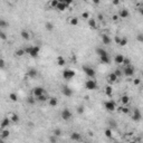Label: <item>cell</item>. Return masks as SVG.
Masks as SVG:
<instances>
[{"mask_svg":"<svg viewBox=\"0 0 143 143\" xmlns=\"http://www.w3.org/2000/svg\"><path fill=\"white\" fill-rule=\"evenodd\" d=\"M124 57L122 54H117L116 56H115V58H114V62L117 64V65H121V64H123V62H124Z\"/></svg>","mask_w":143,"mask_h":143,"instance_id":"cell-14","label":"cell"},{"mask_svg":"<svg viewBox=\"0 0 143 143\" xmlns=\"http://www.w3.org/2000/svg\"><path fill=\"white\" fill-rule=\"evenodd\" d=\"M141 119H142L141 111L139 109H135L133 111V114H132V120H133L134 122H139V121H141Z\"/></svg>","mask_w":143,"mask_h":143,"instance_id":"cell-9","label":"cell"},{"mask_svg":"<svg viewBox=\"0 0 143 143\" xmlns=\"http://www.w3.org/2000/svg\"><path fill=\"white\" fill-rule=\"evenodd\" d=\"M112 20L113 21H117L119 20V15H113L112 16Z\"/></svg>","mask_w":143,"mask_h":143,"instance_id":"cell-51","label":"cell"},{"mask_svg":"<svg viewBox=\"0 0 143 143\" xmlns=\"http://www.w3.org/2000/svg\"><path fill=\"white\" fill-rule=\"evenodd\" d=\"M27 75H28V77H30V78H35L37 76V70L35 69V68H30V69L27 72Z\"/></svg>","mask_w":143,"mask_h":143,"instance_id":"cell-21","label":"cell"},{"mask_svg":"<svg viewBox=\"0 0 143 143\" xmlns=\"http://www.w3.org/2000/svg\"><path fill=\"white\" fill-rule=\"evenodd\" d=\"M56 9L58 10V11H65L66 9H67V6L65 5V3L63 2V1H59V3H58V6H57V8H56Z\"/></svg>","mask_w":143,"mask_h":143,"instance_id":"cell-22","label":"cell"},{"mask_svg":"<svg viewBox=\"0 0 143 143\" xmlns=\"http://www.w3.org/2000/svg\"><path fill=\"white\" fill-rule=\"evenodd\" d=\"M58 3H59L58 0H51V1H50V7L54 8V9H56L57 6H58Z\"/></svg>","mask_w":143,"mask_h":143,"instance_id":"cell-39","label":"cell"},{"mask_svg":"<svg viewBox=\"0 0 143 143\" xmlns=\"http://www.w3.org/2000/svg\"><path fill=\"white\" fill-rule=\"evenodd\" d=\"M133 83H134V85H140L141 84V79H140V78H134Z\"/></svg>","mask_w":143,"mask_h":143,"instance_id":"cell-50","label":"cell"},{"mask_svg":"<svg viewBox=\"0 0 143 143\" xmlns=\"http://www.w3.org/2000/svg\"><path fill=\"white\" fill-rule=\"evenodd\" d=\"M85 87H86V90H90V91H94L97 88V83L95 82L94 79H88L85 82Z\"/></svg>","mask_w":143,"mask_h":143,"instance_id":"cell-6","label":"cell"},{"mask_svg":"<svg viewBox=\"0 0 143 143\" xmlns=\"http://www.w3.org/2000/svg\"><path fill=\"white\" fill-rule=\"evenodd\" d=\"M139 12H140V15L143 17V8H140V9H139Z\"/></svg>","mask_w":143,"mask_h":143,"instance_id":"cell-56","label":"cell"},{"mask_svg":"<svg viewBox=\"0 0 143 143\" xmlns=\"http://www.w3.org/2000/svg\"><path fill=\"white\" fill-rule=\"evenodd\" d=\"M66 64V59L64 58L63 56H59L58 58H57V65L58 66H64Z\"/></svg>","mask_w":143,"mask_h":143,"instance_id":"cell-26","label":"cell"},{"mask_svg":"<svg viewBox=\"0 0 143 143\" xmlns=\"http://www.w3.org/2000/svg\"><path fill=\"white\" fill-rule=\"evenodd\" d=\"M45 94V90L44 87H41V86H36V87L32 88V96H35L36 98H38L39 96Z\"/></svg>","mask_w":143,"mask_h":143,"instance_id":"cell-5","label":"cell"},{"mask_svg":"<svg viewBox=\"0 0 143 143\" xmlns=\"http://www.w3.org/2000/svg\"><path fill=\"white\" fill-rule=\"evenodd\" d=\"M80 18H82V19H84V20H88V19H90V12L84 11L82 15H80Z\"/></svg>","mask_w":143,"mask_h":143,"instance_id":"cell-37","label":"cell"},{"mask_svg":"<svg viewBox=\"0 0 143 143\" xmlns=\"http://www.w3.org/2000/svg\"><path fill=\"white\" fill-rule=\"evenodd\" d=\"M109 122H110V124H111V126H112V127H116V126H117L116 122H115V121H113V120H111V121H109Z\"/></svg>","mask_w":143,"mask_h":143,"instance_id":"cell-49","label":"cell"},{"mask_svg":"<svg viewBox=\"0 0 143 143\" xmlns=\"http://www.w3.org/2000/svg\"><path fill=\"white\" fill-rule=\"evenodd\" d=\"M134 72H135V69H134V67L132 65L130 66H125L123 69V74L126 76V77H131V76L134 75Z\"/></svg>","mask_w":143,"mask_h":143,"instance_id":"cell-8","label":"cell"},{"mask_svg":"<svg viewBox=\"0 0 143 143\" xmlns=\"http://www.w3.org/2000/svg\"><path fill=\"white\" fill-rule=\"evenodd\" d=\"M10 123H11V121H10V117H3L2 121H1V123H0L1 130H5V128H7L8 126H9Z\"/></svg>","mask_w":143,"mask_h":143,"instance_id":"cell-11","label":"cell"},{"mask_svg":"<svg viewBox=\"0 0 143 143\" xmlns=\"http://www.w3.org/2000/svg\"><path fill=\"white\" fill-rule=\"evenodd\" d=\"M104 107L106 111L109 112H114L115 110H116V104H115V102L114 101H106V102L104 103Z\"/></svg>","mask_w":143,"mask_h":143,"instance_id":"cell-7","label":"cell"},{"mask_svg":"<svg viewBox=\"0 0 143 143\" xmlns=\"http://www.w3.org/2000/svg\"><path fill=\"white\" fill-rule=\"evenodd\" d=\"M69 24L72 25V26H77L78 25V18L77 17H72L69 19Z\"/></svg>","mask_w":143,"mask_h":143,"instance_id":"cell-30","label":"cell"},{"mask_svg":"<svg viewBox=\"0 0 143 143\" xmlns=\"http://www.w3.org/2000/svg\"><path fill=\"white\" fill-rule=\"evenodd\" d=\"M15 54L17 57H21V56H24L26 53H25V49H18V50L15 51Z\"/></svg>","mask_w":143,"mask_h":143,"instance_id":"cell-38","label":"cell"},{"mask_svg":"<svg viewBox=\"0 0 143 143\" xmlns=\"http://www.w3.org/2000/svg\"><path fill=\"white\" fill-rule=\"evenodd\" d=\"M136 40H138L139 43H143V34L142 32L138 34V36H136Z\"/></svg>","mask_w":143,"mask_h":143,"instance_id":"cell-43","label":"cell"},{"mask_svg":"<svg viewBox=\"0 0 143 143\" xmlns=\"http://www.w3.org/2000/svg\"><path fill=\"white\" fill-rule=\"evenodd\" d=\"M36 101H37V98L35 96H30V97H28V98H27V103H28V104H30V105H34L35 103H36Z\"/></svg>","mask_w":143,"mask_h":143,"instance_id":"cell-35","label":"cell"},{"mask_svg":"<svg viewBox=\"0 0 143 143\" xmlns=\"http://www.w3.org/2000/svg\"><path fill=\"white\" fill-rule=\"evenodd\" d=\"M49 142L50 143H57V138H56L55 135H51L50 138H49Z\"/></svg>","mask_w":143,"mask_h":143,"instance_id":"cell-44","label":"cell"},{"mask_svg":"<svg viewBox=\"0 0 143 143\" xmlns=\"http://www.w3.org/2000/svg\"><path fill=\"white\" fill-rule=\"evenodd\" d=\"M70 140L72 141H80L82 140V135H80V133H78V132H72V134H70Z\"/></svg>","mask_w":143,"mask_h":143,"instance_id":"cell-13","label":"cell"},{"mask_svg":"<svg viewBox=\"0 0 143 143\" xmlns=\"http://www.w3.org/2000/svg\"><path fill=\"white\" fill-rule=\"evenodd\" d=\"M104 135L106 136V138H109V139H111L112 136H113V132H112V130L111 128H106L104 131Z\"/></svg>","mask_w":143,"mask_h":143,"instance_id":"cell-34","label":"cell"},{"mask_svg":"<svg viewBox=\"0 0 143 143\" xmlns=\"http://www.w3.org/2000/svg\"><path fill=\"white\" fill-rule=\"evenodd\" d=\"M7 26H8V22L5 19H0V27L1 28H6Z\"/></svg>","mask_w":143,"mask_h":143,"instance_id":"cell-41","label":"cell"},{"mask_svg":"<svg viewBox=\"0 0 143 143\" xmlns=\"http://www.w3.org/2000/svg\"><path fill=\"white\" fill-rule=\"evenodd\" d=\"M128 102H130V97H128L127 95H123V96L121 97V103L124 106H126V105L128 104Z\"/></svg>","mask_w":143,"mask_h":143,"instance_id":"cell-25","label":"cell"},{"mask_svg":"<svg viewBox=\"0 0 143 143\" xmlns=\"http://www.w3.org/2000/svg\"><path fill=\"white\" fill-rule=\"evenodd\" d=\"M93 2H94L95 5H99V0H94V1H93Z\"/></svg>","mask_w":143,"mask_h":143,"instance_id":"cell-57","label":"cell"},{"mask_svg":"<svg viewBox=\"0 0 143 143\" xmlns=\"http://www.w3.org/2000/svg\"><path fill=\"white\" fill-rule=\"evenodd\" d=\"M62 94L66 97H70L73 95V91H72V88L68 87V86H63L62 87Z\"/></svg>","mask_w":143,"mask_h":143,"instance_id":"cell-10","label":"cell"},{"mask_svg":"<svg viewBox=\"0 0 143 143\" xmlns=\"http://www.w3.org/2000/svg\"><path fill=\"white\" fill-rule=\"evenodd\" d=\"M62 1H63V2L65 3V5L67 6V7L72 6V3H73V1H72V0H62Z\"/></svg>","mask_w":143,"mask_h":143,"instance_id":"cell-45","label":"cell"},{"mask_svg":"<svg viewBox=\"0 0 143 143\" xmlns=\"http://www.w3.org/2000/svg\"><path fill=\"white\" fill-rule=\"evenodd\" d=\"M115 143H120V142H115Z\"/></svg>","mask_w":143,"mask_h":143,"instance_id":"cell-61","label":"cell"},{"mask_svg":"<svg viewBox=\"0 0 143 143\" xmlns=\"http://www.w3.org/2000/svg\"><path fill=\"white\" fill-rule=\"evenodd\" d=\"M9 99L11 101V102H18V95L16 94V93H10Z\"/></svg>","mask_w":143,"mask_h":143,"instance_id":"cell-28","label":"cell"},{"mask_svg":"<svg viewBox=\"0 0 143 143\" xmlns=\"http://www.w3.org/2000/svg\"><path fill=\"white\" fill-rule=\"evenodd\" d=\"M127 43H128L127 38H126V37H122L121 43H120V46H121V47H124V46H126V45H127Z\"/></svg>","mask_w":143,"mask_h":143,"instance_id":"cell-36","label":"cell"},{"mask_svg":"<svg viewBox=\"0 0 143 143\" xmlns=\"http://www.w3.org/2000/svg\"><path fill=\"white\" fill-rule=\"evenodd\" d=\"M142 90H143V85H142Z\"/></svg>","mask_w":143,"mask_h":143,"instance_id":"cell-60","label":"cell"},{"mask_svg":"<svg viewBox=\"0 0 143 143\" xmlns=\"http://www.w3.org/2000/svg\"><path fill=\"white\" fill-rule=\"evenodd\" d=\"M20 36H21L22 39H25V40H28V39L30 38V34L27 30H22L21 32H20Z\"/></svg>","mask_w":143,"mask_h":143,"instance_id":"cell-24","label":"cell"},{"mask_svg":"<svg viewBox=\"0 0 143 143\" xmlns=\"http://www.w3.org/2000/svg\"><path fill=\"white\" fill-rule=\"evenodd\" d=\"M45 28H46V30H48V32H51V30H54V24L53 22H46L45 24Z\"/></svg>","mask_w":143,"mask_h":143,"instance_id":"cell-31","label":"cell"},{"mask_svg":"<svg viewBox=\"0 0 143 143\" xmlns=\"http://www.w3.org/2000/svg\"><path fill=\"white\" fill-rule=\"evenodd\" d=\"M111 37H110L109 36V35H102V43H103V44H104V45H110V44H111Z\"/></svg>","mask_w":143,"mask_h":143,"instance_id":"cell-18","label":"cell"},{"mask_svg":"<svg viewBox=\"0 0 143 143\" xmlns=\"http://www.w3.org/2000/svg\"><path fill=\"white\" fill-rule=\"evenodd\" d=\"M128 16H130V12H128V10L127 9H125V8H123V9H121L120 10V12H119V17L120 18H128Z\"/></svg>","mask_w":143,"mask_h":143,"instance_id":"cell-12","label":"cell"},{"mask_svg":"<svg viewBox=\"0 0 143 143\" xmlns=\"http://www.w3.org/2000/svg\"><path fill=\"white\" fill-rule=\"evenodd\" d=\"M96 54L99 56V57H103V56H109L107 51L105 50L104 48H102V47H97V48H96Z\"/></svg>","mask_w":143,"mask_h":143,"instance_id":"cell-15","label":"cell"},{"mask_svg":"<svg viewBox=\"0 0 143 143\" xmlns=\"http://www.w3.org/2000/svg\"><path fill=\"white\" fill-rule=\"evenodd\" d=\"M9 117H10V121H11L12 123H18V122H19V115L16 113H11L9 115Z\"/></svg>","mask_w":143,"mask_h":143,"instance_id":"cell-19","label":"cell"},{"mask_svg":"<svg viewBox=\"0 0 143 143\" xmlns=\"http://www.w3.org/2000/svg\"><path fill=\"white\" fill-rule=\"evenodd\" d=\"M87 25H88V27H90L91 29H96V27H97L96 20L93 19V18H90V19L87 20Z\"/></svg>","mask_w":143,"mask_h":143,"instance_id":"cell-17","label":"cell"},{"mask_svg":"<svg viewBox=\"0 0 143 143\" xmlns=\"http://www.w3.org/2000/svg\"><path fill=\"white\" fill-rule=\"evenodd\" d=\"M119 111L122 112L123 114H127L128 113V109L126 106H122V107H119Z\"/></svg>","mask_w":143,"mask_h":143,"instance_id":"cell-40","label":"cell"},{"mask_svg":"<svg viewBox=\"0 0 143 143\" xmlns=\"http://www.w3.org/2000/svg\"><path fill=\"white\" fill-rule=\"evenodd\" d=\"M142 76H143V70H142Z\"/></svg>","mask_w":143,"mask_h":143,"instance_id":"cell-59","label":"cell"},{"mask_svg":"<svg viewBox=\"0 0 143 143\" xmlns=\"http://www.w3.org/2000/svg\"><path fill=\"white\" fill-rule=\"evenodd\" d=\"M121 39H122V37H120V36H115V37H114V40H115V43H116L117 45H120Z\"/></svg>","mask_w":143,"mask_h":143,"instance_id":"cell-47","label":"cell"},{"mask_svg":"<svg viewBox=\"0 0 143 143\" xmlns=\"http://www.w3.org/2000/svg\"><path fill=\"white\" fill-rule=\"evenodd\" d=\"M0 67H1V69H3V68H5V61H3V59H1V61H0Z\"/></svg>","mask_w":143,"mask_h":143,"instance_id":"cell-53","label":"cell"},{"mask_svg":"<svg viewBox=\"0 0 143 143\" xmlns=\"http://www.w3.org/2000/svg\"><path fill=\"white\" fill-rule=\"evenodd\" d=\"M121 72H122L121 69H116V70H115V72H114V74H115V75H116L117 77H119V76H120V75H121V74H122Z\"/></svg>","mask_w":143,"mask_h":143,"instance_id":"cell-52","label":"cell"},{"mask_svg":"<svg viewBox=\"0 0 143 143\" xmlns=\"http://www.w3.org/2000/svg\"><path fill=\"white\" fill-rule=\"evenodd\" d=\"M0 143H5V141H3L2 139H1V141H0Z\"/></svg>","mask_w":143,"mask_h":143,"instance_id":"cell-58","label":"cell"},{"mask_svg":"<svg viewBox=\"0 0 143 143\" xmlns=\"http://www.w3.org/2000/svg\"><path fill=\"white\" fill-rule=\"evenodd\" d=\"M123 65L124 66H130L131 65V59L127 58V57H125V58H124V62H123Z\"/></svg>","mask_w":143,"mask_h":143,"instance_id":"cell-42","label":"cell"},{"mask_svg":"<svg viewBox=\"0 0 143 143\" xmlns=\"http://www.w3.org/2000/svg\"><path fill=\"white\" fill-rule=\"evenodd\" d=\"M53 135H55L56 138H59V136L63 135V131H62L61 128H55L53 131Z\"/></svg>","mask_w":143,"mask_h":143,"instance_id":"cell-27","label":"cell"},{"mask_svg":"<svg viewBox=\"0 0 143 143\" xmlns=\"http://www.w3.org/2000/svg\"><path fill=\"white\" fill-rule=\"evenodd\" d=\"M112 93H113V88H112L111 85H107L106 87H105V94L107 95V96H111Z\"/></svg>","mask_w":143,"mask_h":143,"instance_id":"cell-29","label":"cell"},{"mask_svg":"<svg viewBox=\"0 0 143 143\" xmlns=\"http://www.w3.org/2000/svg\"><path fill=\"white\" fill-rule=\"evenodd\" d=\"M48 99H49V97L47 96L46 94H44V95H41V96H39L38 98H37V101L43 103V102H46V101H48Z\"/></svg>","mask_w":143,"mask_h":143,"instance_id":"cell-33","label":"cell"},{"mask_svg":"<svg viewBox=\"0 0 143 143\" xmlns=\"http://www.w3.org/2000/svg\"><path fill=\"white\" fill-rule=\"evenodd\" d=\"M117 76L115 75L114 73H111L109 76H107V80H109V83H111V84H113V83H116L117 82Z\"/></svg>","mask_w":143,"mask_h":143,"instance_id":"cell-16","label":"cell"},{"mask_svg":"<svg viewBox=\"0 0 143 143\" xmlns=\"http://www.w3.org/2000/svg\"><path fill=\"white\" fill-rule=\"evenodd\" d=\"M9 134H10V132H9V130L8 128H5V130H1V139L2 140H5V139H7V138H9Z\"/></svg>","mask_w":143,"mask_h":143,"instance_id":"cell-23","label":"cell"},{"mask_svg":"<svg viewBox=\"0 0 143 143\" xmlns=\"http://www.w3.org/2000/svg\"><path fill=\"white\" fill-rule=\"evenodd\" d=\"M77 113L78 114H83V113H84V106H82V105H80V106H78L77 107Z\"/></svg>","mask_w":143,"mask_h":143,"instance_id":"cell-46","label":"cell"},{"mask_svg":"<svg viewBox=\"0 0 143 143\" xmlns=\"http://www.w3.org/2000/svg\"><path fill=\"white\" fill-rule=\"evenodd\" d=\"M101 58V62L103 64H110L111 63V58H110L109 56H103V57H99Z\"/></svg>","mask_w":143,"mask_h":143,"instance_id":"cell-32","label":"cell"},{"mask_svg":"<svg viewBox=\"0 0 143 143\" xmlns=\"http://www.w3.org/2000/svg\"><path fill=\"white\" fill-rule=\"evenodd\" d=\"M24 49H25V53L28 54L32 58H36L37 56L39 55V51H40V48L38 46H28V47H25Z\"/></svg>","mask_w":143,"mask_h":143,"instance_id":"cell-1","label":"cell"},{"mask_svg":"<svg viewBox=\"0 0 143 143\" xmlns=\"http://www.w3.org/2000/svg\"><path fill=\"white\" fill-rule=\"evenodd\" d=\"M83 72H84L85 75L88 76L91 79H92V78H94L95 75H96L95 69L92 67V66H90V65H84V66H83Z\"/></svg>","mask_w":143,"mask_h":143,"instance_id":"cell-2","label":"cell"},{"mask_svg":"<svg viewBox=\"0 0 143 143\" xmlns=\"http://www.w3.org/2000/svg\"><path fill=\"white\" fill-rule=\"evenodd\" d=\"M112 3H113L114 6H117V5H119V3H120V1H119V0H114V1H113V2H112Z\"/></svg>","mask_w":143,"mask_h":143,"instance_id":"cell-54","label":"cell"},{"mask_svg":"<svg viewBox=\"0 0 143 143\" xmlns=\"http://www.w3.org/2000/svg\"><path fill=\"white\" fill-rule=\"evenodd\" d=\"M0 38L2 39V40H6V39H7V35L3 32H0Z\"/></svg>","mask_w":143,"mask_h":143,"instance_id":"cell-48","label":"cell"},{"mask_svg":"<svg viewBox=\"0 0 143 143\" xmlns=\"http://www.w3.org/2000/svg\"><path fill=\"white\" fill-rule=\"evenodd\" d=\"M62 75H63V78L64 79H73L74 77H75L76 75V72L74 69H70V68H66V69L63 70V73H62Z\"/></svg>","mask_w":143,"mask_h":143,"instance_id":"cell-3","label":"cell"},{"mask_svg":"<svg viewBox=\"0 0 143 143\" xmlns=\"http://www.w3.org/2000/svg\"><path fill=\"white\" fill-rule=\"evenodd\" d=\"M61 117L64 120V121H69V120L73 117V113H72L70 110L64 109L63 111H62V113H61Z\"/></svg>","mask_w":143,"mask_h":143,"instance_id":"cell-4","label":"cell"},{"mask_svg":"<svg viewBox=\"0 0 143 143\" xmlns=\"http://www.w3.org/2000/svg\"><path fill=\"white\" fill-rule=\"evenodd\" d=\"M48 104H49V106L55 107V106H57V104H58V101H57V98H56V97H49Z\"/></svg>","mask_w":143,"mask_h":143,"instance_id":"cell-20","label":"cell"},{"mask_svg":"<svg viewBox=\"0 0 143 143\" xmlns=\"http://www.w3.org/2000/svg\"><path fill=\"white\" fill-rule=\"evenodd\" d=\"M97 18H98L99 20H103V15L102 14H98V15H97Z\"/></svg>","mask_w":143,"mask_h":143,"instance_id":"cell-55","label":"cell"}]
</instances>
